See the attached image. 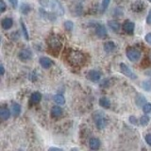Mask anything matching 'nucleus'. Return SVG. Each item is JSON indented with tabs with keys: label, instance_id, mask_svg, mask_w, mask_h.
<instances>
[{
	"label": "nucleus",
	"instance_id": "7c9ffc66",
	"mask_svg": "<svg viewBox=\"0 0 151 151\" xmlns=\"http://www.w3.org/2000/svg\"><path fill=\"white\" fill-rule=\"evenodd\" d=\"M143 111L145 113H149L151 111V104L150 103H145L143 106Z\"/></svg>",
	"mask_w": 151,
	"mask_h": 151
},
{
	"label": "nucleus",
	"instance_id": "aec40b11",
	"mask_svg": "<svg viewBox=\"0 0 151 151\" xmlns=\"http://www.w3.org/2000/svg\"><path fill=\"white\" fill-rule=\"evenodd\" d=\"M63 109H61L60 107H59V106H55V107H53L51 109V114L53 115L54 117L61 116V115H63Z\"/></svg>",
	"mask_w": 151,
	"mask_h": 151
},
{
	"label": "nucleus",
	"instance_id": "1a4fd4ad",
	"mask_svg": "<svg viewBox=\"0 0 151 151\" xmlns=\"http://www.w3.org/2000/svg\"><path fill=\"white\" fill-rule=\"evenodd\" d=\"M18 57H19V59H20L21 60L27 61V60H30L32 58V52L29 49H27V48L23 49V50H21L20 52H19Z\"/></svg>",
	"mask_w": 151,
	"mask_h": 151
},
{
	"label": "nucleus",
	"instance_id": "7ed1b4c3",
	"mask_svg": "<svg viewBox=\"0 0 151 151\" xmlns=\"http://www.w3.org/2000/svg\"><path fill=\"white\" fill-rule=\"evenodd\" d=\"M48 47H49L50 51L52 52L51 54L58 53L61 48V42L57 37L52 36L48 39Z\"/></svg>",
	"mask_w": 151,
	"mask_h": 151
},
{
	"label": "nucleus",
	"instance_id": "a211bd4d",
	"mask_svg": "<svg viewBox=\"0 0 151 151\" xmlns=\"http://www.w3.org/2000/svg\"><path fill=\"white\" fill-rule=\"evenodd\" d=\"M99 105L104 109H110V107H111L110 99L106 96H102L100 99H99Z\"/></svg>",
	"mask_w": 151,
	"mask_h": 151
},
{
	"label": "nucleus",
	"instance_id": "e433bc0d",
	"mask_svg": "<svg viewBox=\"0 0 151 151\" xmlns=\"http://www.w3.org/2000/svg\"><path fill=\"white\" fill-rule=\"evenodd\" d=\"M145 142L149 145H151V134H147V135L145 136Z\"/></svg>",
	"mask_w": 151,
	"mask_h": 151
},
{
	"label": "nucleus",
	"instance_id": "bb28decb",
	"mask_svg": "<svg viewBox=\"0 0 151 151\" xmlns=\"http://www.w3.org/2000/svg\"><path fill=\"white\" fill-rule=\"evenodd\" d=\"M142 87L145 90L146 92H150L151 91V80H145L142 84Z\"/></svg>",
	"mask_w": 151,
	"mask_h": 151
},
{
	"label": "nucleus",
	"instance_id": "f8f14e48",
	"mask_svg": "<svg viewBox=\"0 0 151 151\" xmlns=\"http://www.w3.org/2000/svg\"><path fill=\"white\" fill-rule=\"evenodd\" d=\"M39 63H40L42 67L45 68V69L50 68L52 66V64H53V61L51 60V59L47 58V57H41L40 60H39Z\"/></svg>",
	"mask_w": 151,
	"mask_h": 151
},
{
	"label": "nucleus",
	"instance_id": "b1692460",
	"mask_svg": "<svg viewBox=\"0 0 151 151\" xmlns=\"http://www.w3.org/2000/svg\"><path fill=\"white\" fill-rule=\"evenodd\" d=\"M20 11L23 14H28V12H29L31 11V7L30 5H28L27 3H24L21 5V9Z\"/></svg>",
	"mask_w": 151,
	"mask_h": 151
},
{
	"label": "nucleus",
	"instance_id": "c9c22d12",
	"mask_svg": "<svg viewBox=\"0 0 151 151\" xmlns=\"http://www.w3.org/2000/svg\"><path fill=\"white\" fill-rule=\"evenodd\" d=\"M0 4H1V12H4L5 11H6V4H5V2L3 1V0H0Z\"/></svg>",
	"mask_w": 151,
	"mask_h": 151
},
{
	"label": "nucleus",
	"instance_id": "4c0bfd02",
	"mask_svg": "<svg viewBox=\"0 0 151 151\" xmlns=\"http://www.w3.org/2000/svg\"><path fill=\"white\" fill-rule=\"evenodd\" d=\"M129 121H130V123H131V124H133V125H136V124H137V121H138V120H137V119H136V118H135L134 116H130V117H129Z\"/></svg>",
	"mask_w": 151,
	"mask_h": 151
},
{
	"label": "nucleus",
	"instance_id": "412c9836",
	"mask_svg": "<svg viewBox=\"0 0 151 151\" xmlns=\"http://www.w3.org/2000/svg\"><path fill=\"white\" fill-rule=\"evenodd\" d=\"M12 112L13 116H18L21 113V106L18 103H13L12 106Z\"/></svg>",
	"mask_w": 151,
	"mask_h": 151
},
{
	"label": "nucleus",
	"instance_id": "6ab92c4d",
	"mask_svg": "<svg viewBox=\"0 0 151 151\" xmlns=\"http://www.w3.org/2000/svg\"><path fill=\"white\" fill-rule=\"evenodd\" d=\"M108 26H109V27L111 28V29H112L113 31H115V32H117L118 30L120 29V24L118 23L117 21H115V20H110L108 22Z\"/></svg>",
	"mask_w": 151,
	"mask_h": 151
},
{
	"label": "nucleus",
	"instance_id": "9d476101",
	"mask_svg": "<svg viewBox=\"0 0 151 151\" xmlns=\"http://www.w3.org/2000/svg\"><path fill=\"white\" fill-rule=\"evenodd\" d=\"M145 5L143 1L137 0V1H135L131 5V9H132V12H141L145 11Z\"/></svg>",
	"mask_w": 151,
	"mask_h": 151
},
{
	"label": "nucleus",
	"instance_id": "c756f323",
	"mask_svg": "<svg viewBox=\"0 0 151 151\" xmlns=\"http://www.w3.org/2000/svg\"><path fill=\"white\" fill-rule=\"evenodd\" d=\"M111 0H102V4H101V12H104L108 9L109 5H110Z\"/></svg>",
	"mask_w": 151,
	"mask_h": 151
},
{
	"label": "nucleus",
	"instance_id": "c03bdc74",
	"mask_svg": "<svg viewBox=\"0 0 151 151\" xmlns=\"http://www.w3.org/2000/svg\"><path fill=\"white\" fill-rule=\"evenodd\" d=\"M148 1H149V2H150V3H151V0H148Z\"/></svg>",
	"mask_w": 151,
	"mask_h": 151
},
{
	"label": "nucleus",
	"instance_id": "0eeeda50",
	"mask_svg": "<svg viewBox=\"0 0 151 151\" xmlns=\"http://www.w3.org/2000/svg\"><path fill=\"white\" fill-rule=\"evenodd\" d=\"M101 76H102L101 72H99L97 70H90L87 73L86 77L89 80H91V81L97 82L98 80L101 78Z\"/></svg>",
	"mask_w": 151,
	"mask_h": 151
},
{
	"label": "nucleus",
	"instance_id": "393cba45",
	"mask_svg": "<svg viewBox=\"0 0 151 151\" xmlns=\"http://www.w3.org/2000/svg\"><path fill=\"white\" fill-rule=\"evenodd\" d=\"M21 27H22V32H23V36L25 37L26 40H29V35H28V31H27V28L26 27V24L24 23V21L21 20Z\"/></svg>",
	"mask_w": 151,
	"mask_h": 151
},
{
	"label": "nucleus",
	"instance_id": "4be33fe9",
	"mask_svg": "<svg viewBox=\"0 0 151 151\" xmlns=\"http://www.w3.org/2000/svg\"><path fill=\"white\" fill-rule=\"evenodd\" d=\"M41 99H42V94H41V93H39V92L33 93L31 94V96H30V100H31V102L35 103V104L39 103V102L41 101Z\"/></svg>",
	"mask_w": 151,
	"mask_h": 151
},
{
	"label": "nucleus",
	"instance_id": "4468645a",
	"mask_svg": "<svg viewBox=\"0 0 151 151\" xmlns=\"http://www.w3.org/2000/svg\"><path fill=\"white\" fill-rule=\"evenodd\" d=\"M115 49H116V45L114 42L111 41L106 42L105 44H104V51H105L106 53H112Z\"/></svg>",
	"mask_w": 151,
	"mask_h": 151
},
{
	"label": "nucleus",
	"instance_id": "cd10ccee",
	"mask_svg": "<svg viewBox=\"0 0 151 151\" xmlns=\"http://www.w3.org/2000/svg\"><path fill=\"white\" fill-rule=\"evenodd\" d=\"M64 28L67 31H71V30H73V28H74V24L72 21H65L64 22Z\"/></svg>",
	"mask_w": 151,
	"mask_h": 151
},
{
	"label": "nucleus",
	"instance_id": "ea45409f",
	"mask_svg": "<svg viewBox=\"0 0 151 151\" xmlns=\"http://www.w3.org/2000/svg\"><path fill=\"white\" fill-rule=\"evenodd\" d=\"M0 69H1V76H4L5 74V69H4V66L1 65V67H0Z\"/></svg>",
	"mask_w": 151,
	"mask_h": 151
},
{
	"label": "nucleus",
	"instance_id": "dca6fc26",
	"mask_svg": "<svg viewBox=\"0 0 151 151\" xmlns=\"http://www.w3.org/2000/svg\"><path fill=\"white\" fill-rule=\"evenodd\" d=\"M89 146L93 150H96L100 147V141L96 138H92L89 141Z\"/></svg>",
	"mask_w": 151,
	"mask_h": 151
},
{
	"label": "nucleus",
	"instance_id": "72a5a7b5",
	"mask_svg": "<svg viewBox=\"0 0 151 151\" xmlns=\"http://www.w3.org/2000/svg\"><path fill=\"white\" fill-rule=\"evenodd\" d=\"M9 3L12 4V8H17V6H18V1L17 0H9Z\"/></svg>",
	"mask_w": 151,
	"mask_h": 151
},
{
	"label": "nucleus",
	"instance_id": "2eb2a0df",
	"mask_svg": "<svg viewBox=\"0 0 151 151\" xmlns=\"http://www.w3.org/2000/svg\"><path fill=\"white\" fill-rule=\"evenodd\" d=\"M40 13H41V16H42V18L46 19V20L54 21L55 19H56V17L54 16V14H55V13H49V12H45L44 9H40Z\"/></svg>",
	"mask_w": 151,
	"mask_h": 151
},
{
	"label": "nucleus",
	"instance_id": "473e14b6",
	"mask_svg": "<svg viewBox=\"0 0 151 151\" xmlns=\"http://www.w3.org/2000/svg\"><path fill=\"white\" fill-rule=\"evenodd\" d=\"M39 2L42 7H47L49 5V0H39Z\"/></svg>",
	"mask_w": 151,
	"mask_h": 151
},
{
	"label": "nucleus",
	"instance_id": "58836bf2",
	"mask_svg": "<svg viewBox=\"0 0 151 151\" xmlns=\"http://www.w3.org/2000/svg\"><path fill=\"white\" fill-rule=\"evenodd\" d=\"M29 79H31L32 81H34V80L36 79V74H35V72H33V73H31L29 75Z\"/></svg>",
	"mask_w": 151,
	"mask_h": 151
},
{
	"label": "nucleus",
	"instance_id": "f03ea898",
	"mask_svg": "<svg viewBox=\"0 0 151 151\" xmlns=\"http://www.w3.org/2000/svg\"><path fill=\"white\" fill-rule=\"evenodd\" d=\"M93 120H94V123H96V126L97 129H103L104 127H106L107 125V119H106V116L104 114L103 111H97L93 113Z\"/></svg>",
	"mask_w": 151,
	"mask_h": 151
},
{
	"label": "nucleus",
	"instance_id": "ddd939ff",
	"mask_svg": "<svg viewBox=\"0 0 151 151\" xmlns=\"http://www.w3.org/2000/svg\"><path fill=\"white\" fill-rule=\"evenodd\" d=\"M1 26H2V28L5 30H8V29H9V28H12V27L13 26L12 19L9 18V17L4 18L1 21Z\"/></svg>",
	"mask_w": 151,
	"mask_h": 151
},
{
	"label": "nucleus",
	"instance_id": "79ce46f5",
	"mask_svg": "<svg viewBox=\"0 0 151 151\" xmlns=\"http://www.w3.org/2000/svg\"><path fill=\"white\" fill-rule=\"evenodd\" d=\"M49 150H60V148H57V147H50Z\"/></svg>",
	"mask_w": 151,
	"mask_h": 151
},
{
	"label": "nucleus",
	"instance_id": "f3484780",
	"mask_svg": "<svg viewBox=\"0 0 151 151\" xmlns=\"http://www.w3.org/2000/svg\"><path fill=\"white\" fill-rule=\"evenodd\" d=\"M9 116H11V111H9V109L2 108L1 110H0V118H1V120L6 121L9 119Z\"/></svg>",
	"mask_w": 151,
	"mask_h": 151
},
{
	"label": "nucleus",
	"instance_id": "a19ab883",
	"mask_svg": "<svg viewBox=\"0 0 151 151\" xmlns=\"http://www.w3.org/2000/svg\"><path fill=\"white\" fill-rule=\"evenodd\" d=\"M145 75L147 76V77L151 78V70H148V71H146V72H145Z\"/></svg>",
	"mask_w": 151,
	"mask_h": 151
},
{
	"label": "nucleus",
	"instance_id": "f257e3e1",
	"mask_svg": "<svg viewBox=\"0 0 151 151\" xmlns=\"http://www.w3.org/2000/svg\"><path fill=\"white\" fill-rule=\"evenodd\" d=\"M68 60H69V63L71 64H73L74 66H79L84 63V56L81 52L72 50L69 53Z\"/></svg>",
	"mask_w": 151,
	"mask_h": 151
},
{
	"label": "nucleus",
	"instance_id": "39448f33",
	"mask_svg": "<svg viewBox=\"0 0 151 151\" xmlns=\"http://www.w3.org/2000/svg\"><path fill=\"white\" fill-rule=\"evenodd\" d=\"M51 9L52 12H53L57 15H63L64 14V9L58 0H52L51 2Z\"/></svg>",
	"mask_w": 151,
	"mask_h": 151
},
{
	"label": "nucleus",
	"instance_id": "37998d69",
	"mask_svg": "<svg viewBox=\"0 0 151 151\" xmlns=\"http://www.w3.org/2000/svg\"><path fill=\"white\" fill-rule=\"evenodd\" d=\"M149 59H150V61H151V53H150V56H149Z\"/></svg>",
	"mask_w": 151,
	"mask_h": 151
},
{
	"label": "nucleus",
	"instance_id": "2f4dec72",
	"mask_svg": "<svg viewBox=\"0 0 151 151\" xmlns=\"http://www.w3.org/2000/svg\"><path fill=\"white\" fill-rule=\"evenodd\" d=\"M145 42H147V44L151 45V32L147 33V34H146V35H145Z\"/></svg>",
	"mask_w": 151,
	"mask_h": 151
},
{
	"label": "nucleus",
	"instance_id": "20e7f679",
	"mask_svg": "<svg viewBox=\"0 0 151 151\" xmlns=\"http://www.w3.org/2000/svg\"><path fill=\"white\" fill-rule=\"evenodd\" d=\"M126 54H127V59L131 61H137V60H139L141 58V51L137 48H134V47L127 48Z\"/></svg>",
	"mask_w": 151,
	"mask_h": 151
},
{
	"label": "nucleus",
	"instance_id": "9b49d317",
	"mask_svg": "<svg viewBox=\"0 0 151 151\" xmlns=\"http://www.w3.org/2000/svg\"><path fill=\"white\" fill-rule=\"evenodd\" d=\"M96 34L99 38H101V39H104V38H105L108 35L106 27H104L103 25H100V24H98V25H96Z\"/></svg>",
	"mask_w": 151,
	"mask_h": 151
},
{
	"label": "nucleus",
	"instance_id": "6e6552de",
	"mask_svg": "<svg viewBox=\"0 0 151 151\" xmlns=\"http://www.w3.org/2000/svg\"><path fill=\"white\" fill-rule=\"evenodd\" d=\"M134 28H135L134 23L131 21H129V20L125 21L122 26V29L126 33H127V34H132V33L134 32Z\"/></svg>",
	"mask_w": 151,
	"mask_h": 151
},
{
	"label": "nucleus",
	"instance_id": "423d86ee",
	"mask_svg": "<svg viewBox=\"0 0 151 151\" xmlns=\"http://www.w3.org/2000/svg\"><path fill=\"white\" fill-rule=\"evenodd\" d=\"M120 71L126 76V77L129 78L131 79H136L137 78V76L133 72H132V70L127 64L123 63H120Z\"/></svg>",
	"mask_w": 151,
	"mask_h": 151
},
{
	"label": "nucleus",
	"instance_id": "c85d7f7f",
	"mask_svg": "<svg viewBox=\"0 0 151 151\" xmlns=\"http://www.w3.org/2000/svg\"><path fill=\"white\" fill-rule=\"evenodd\" d=\"M149 117L147 116V115H144V116H142L141 118H140V124L142 125V126H146L149 123Z\"/></svg>",
	"mask_w": 151,
	"mask_h": 151
},
{
	"label": "nucleus",
	"instance_id": "5701e85b",
	"mask_svg": "<svg viewBox=\"0 0 151 151\" xmlns=\"http://www.w3.org/2000/svg\"><path fill=\"white\" fill-rule=\"evenodd\" d=\"M53 99L58 105H63L65 103V98L63 96H61V94H56V96H54Z\"/></svg>",
	"mask_w": 151,
	"mask_h": 151
},
{
	"label": "nucleus",
	"instance_id": "a878e982",
	"mask_svg": "<svg viewBox=\"0 0 151 151\" xmlns=\"http://www.w3.org/2000/svg\"><path fill=\"white\" fill-rule=\"evenodd\" d=\"M136 103H137V105H138L139 107L144 106L145 104L146 103L145 102V97L142 96V94H138V96H137V98H136Z\"/></svg>",
	"mask_w": 151,
	"mask_h": 151
},
{
	"label": "nucleus",
	"instance_id": "f704fd0d",
	"mask_svg": "<svg viewBox=\"0 0 151 151\" xmlns=\"http://www.w3.org/2000/svg\"><path fill=\"white\" fill-rule=\"evenodd\" d=\"M146 23H147V25H151V9L148 12L147 17H146Z\"/></svg>",
	"mask_w": 151,
	"mask_h": 151
}]
</instances>
